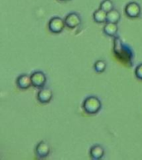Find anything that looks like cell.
I'll return each instance as SVG.
<instances>
[{"label":"cell","instance_id":"cell-16","mask_svg":"<svg viewBox=\"0 0 142 160\" xmlns=\"http://www.w3.org/2000/svg\"><path fill=\"white\" fill-rule=\"evenodd\" d=\"M60 1H62V2H67V1H70V0H60Z\"/></svg>","mask_w":142,"mask_h":160},{"label":"cell","instance_id":"cell-8","mask_svg":"<svg viewBox=\"0 0 142 160\" xmlns=\"http://www.w3.org/2000/svg\"><path fill=\"white\" fill-rule=\"evenodd\" d=\"M35 152H36V155H37L38 158L47 157L50 152L49 145L47 144L46 142H44V141L40 142L37 145V147H36Z\"/></svg>","mask_w":142,"mask_h":160},{"label":"cell","instance_id":"cell-3","mask_svg":"<svg viewBox=\"0 0 142 160\" xmlns=\"http://www.w3.org/2000/svg\"><path fill=\"white\" fill-rule=\"evenodd\" d=\"M31 80H32V85L33 87L37 88H42L44 87L46 81H47V78L42 72L37 71L31 75Z\"/></svg>","mask_w":142,"mask_h":160},{"label":"cell","instance_id":"cell-6","mask_svg":"<svg viewBox=\"0 0 142 160\" xmlns=\"http://www.w3.org/2000/svg\"><path fill=\"white\" fill-rule=\"evenodd\" d=\"M52 91L47 88H42L37 92V99L42 103H47L52 98Z\"/></svg>","mask_w":142,"mask_h":160},{"label":"cell","instance_id":"cell-7","mask_svg":"<svg viewBox=\"0 0 142 160\" xmlns=\"http://www.w3.org/2000/svg\"><path fill=\"white\" fill-rule=\"evenodd\" d=\"M17 86L21 89H27L32 85L31 76L27 74H22L18 76L16 81Z\"/></svg>","mask_w":142,"mask_h":160},{"label":"cell","instance_id":"cell-1","mask_svg":"<svg viewBox=\"0 0 142 160\" xmlns=\"http://www.w3.org/2000/svg\"><path fill=\"white\" fill-rule=\"evenodd\" d=\"M82 108L87 114H96L101 109L102 102L97 97L91 96L85 99Z\"/></svg>","mask_w":142,"mask_h":160},{"label":"cell","instance_id":"cell-11","mask_svg":"<svg viewBox=\"0 0 142 160\" xmlns=\"http://www.w3.org/2000/svg\"><path fill=\"white\" fill-rule=\"evenodd\" d=\"M93 18H94L95 22H98V23L107 22V12H105L102 8H99L93 13Z\"/></svg>","mask_w":142,"mask_h":160},{"label":"cell","instance_id":"cell-14","mask_svg":"<svg viewBox=\"0 0 142 160\" xmlns=\"http://www.w3.org/2000/svg\"><path fill=\"white\" fill-rule=\"evenodd\" d=\"M106 68H107V64L102 60H98L95 62L94 68L97 72H103L106 69Z\"/></svg>","mask_w":142,"mask_h":160},{"label":"cell","instance_id":"cell-4","mask_svg":"<svg viewBox=\"0 0 142 160\" xmlns=\"http://www.w3.org/2000/svg\"><path fill=\"white\" fill-rule=\"evenodd\" d=\"M125 12L129 18H135L139 17L140 14V7L137 2H130L126 5V7L125 8Z\"/></svg>","mask_w":142,"mask_h":160},{"label":"cell","instance_id":"cell-9","mask_svg":"<svg viewBox=\"0 0 142 160\" xmlns=\"http://www.w3.org/2000/svg\"><path fill=\"white\" fill-rule=\"evenodd\" d=\"M105 153L104 148L100 146V145H96L91 148L90 150V156L93 159H100L103 157Z\"/></svg>","mask_w":142,"mask_h":160},{"label":"cell","instance_id":"cell-2","mask_svg":"<svg viewBox=\"0 0 142 160\" xmlns=\"http://www.w3.org/2000/svg\"><path fill=\"white\" fill-rule=\"evenodd\" d=\"M65 25L64 20H62L61 18L54 17L51 18L48 22V28L53 33H59L63 30Z\"/></svg>","mask_w":142,"mask_h":160},{"label":"cell","instance_id":"cell-12","mask_svg":"<svg viewBox=\"0 0 142 160\" xmlns=\"http://www.w3.org/2000/svg\"><path fill=\"white\" fill-rule=\"evenodd\" d=\"M120 18H121V14H120V12L117 10L112 9L110 12H107V22L117 23V22H119Z\"/></svg>","mask_w":142,"mask_h":160},{"label":"cell","instance_id":"cell-10","mask_svg":"<svg viewBox=\"0 0 142 160\" xmlns=\"http://www.w3.org/2000/svg\"><path fill=\"white\" fill-rule=\"evenodd\" d=\"M103 31L108 36H115L117 33L118 27H117L116 23L107 22L106 25L103 28Z\"/></svg>","mask_w":142,"mask_h":160},{"label":"cell","instance_id":"cell-15","mask_svg":"<svg viewBox=\"0 0 142 160\" xmlns=\"http://www.w3.org/2000/svg\"><path fill=\"white\" fill-rule=\"evenodd\" d=\"M135 76L138 79L142 80V63L137 66L135 71Z\"/></svg>","mask_w":142,"mask_h":160},{"label":"cell","instance_id":"cell-5","mask_svg":"<svg viewBox=\"0 0 142 160\" xmlns=\"http://www.w3.org/2000/svg\"><path fill=\"white\" fill-rule=\"evenodd\" d=\"M65 25L69 28H75L81 23V18L76 12H71L64 19Z\"/></svg>","mask_w":142,"mask_h":160},{"label":"cell","instance_id":"cell-13","mask_svg":"<svg viewBox=\"0 0 142 160\" xmlns=\"http://www.w3.org/2000/svg\"><path fill=\"white\" fill-rule=\"evenodd\" d=\"M100 8L104 10L105 12H110L111 10L113 9V2L111 0H103L100 4Z\"/></svg>","mask_w":142,"mask_h":160}]
</instances>
